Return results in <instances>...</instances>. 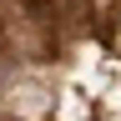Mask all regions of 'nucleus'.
Segmentation results:
<instances>
[{
    "label": "nucleus",
    "instance_id": "nucleus-1",
    "mask_svg": "<svg viewBox=\"0 0 121 121\" xmlns=\"http://www.w3.org/2000/svg\"><path fill=\"white\" fill-rule=\"evenodd\" d=\"M0 121H10V116H0Z\"/></svg>",
    "mask_w": 121,
    "mask_h": 121
}]
</instances>
